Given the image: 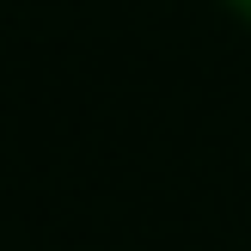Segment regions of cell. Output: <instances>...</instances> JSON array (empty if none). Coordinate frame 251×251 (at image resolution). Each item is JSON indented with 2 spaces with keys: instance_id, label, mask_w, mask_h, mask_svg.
<instances>
[{
  "instance_id": "obj_1",
  "label": "cell",
  "mask_w": 251,
  "mask_h": 251,
  "mask_svg": "<svg viewBox=\"0 0 251 251\" xmlns=\"http://www.w3.org/2000/svg\"><path fill=\"white\" fill-rule=\"evenodd\" d=\"M245 6H251V0H245Z\"/></svg>"
}]
</instances>
